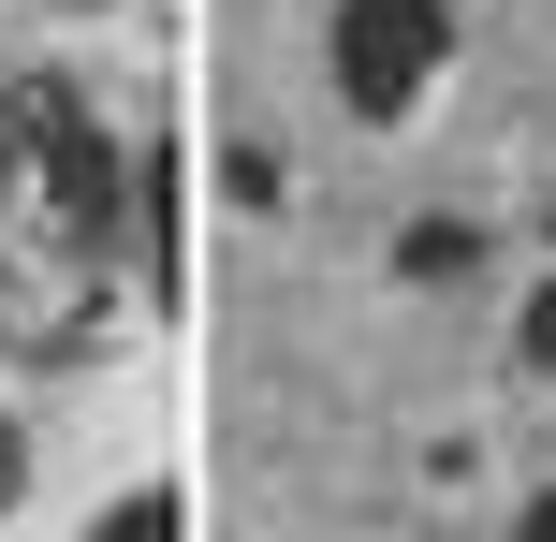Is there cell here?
I'll use <instances>...</instances> for the list:
<instances>
[{"mask_svg":"<svg viewBox=\"0 0 556 542\" xmlns=\"http://www.w3.org/2000/svg\"><path fill=\"white\" fill-rule=\"evenodd\" d=\"M425 74H440V0H337V88L366 117H395Z\"/></svg>","mask_w":556,"mask_h":542,"instance_id":"cell-1","label":"cell"},{"mask_svg":"<svg viewBox=\"0 0 556 542\" xmlns=\"http://www.w3.org/2000/svg\"><path fill=\"white\" fill-rule=\"evenodd\" d=\"M88 542H176V499H162V484H132V499H103V528H88Z\"/></svg>","mask_w":556,"mask_h":542,"instance_id":"cell-2","label":"cell"},{"mask_svg":"<svg viewBox=\"0 0 556 542\" xmlns=\"http://www.w3.org/2000/svg\"><path fill=\"white\" fill-rule=\"evenodd\" d=\"M15 499H29V426L0 411V514H15Z\"/></svg>","mask_w":556,"mask_h":542,"instance_id":"cell-3","label":"cell"},{"mask_svg":"<svg viewBox=\"0 0 556 542\" xmlns=\"http://www.w3.org/2000/svg\"><path fill=\"white\" fill-rule=\"evenodd\" d=\"M528 352H542V367H556V293H542V323H528Z\"/></svg>","mask_w":556,"mask_h":542,"instance_id":"cell-4","label":"cell"},{"mask_svg":"<svg viewBox=\"0 0 556 542\" xmlns=\"http://www.w3.org/2000/svg\"><path fill=\"white\" fill-rule=\"evenodd\" d=\"M528 542H556V499H528Z\"/></svg>","mask_w":556,"mask_h":542,"instance_id":"cell-5","label":"cell"}]
</instances>
